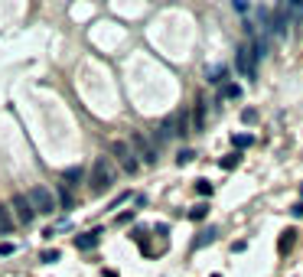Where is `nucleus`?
Segmentation results:
<instances>
[{
  "instance_id": "21",
  "label": "nucleus",
  "mask_w": 303,
  "mask_h": 277,
  "mask_svg": "<svg viewBox=\"0 0 303 277\" xmlns=\"http://www.w3.org/2000/svg\"><path fill=\"white\" fill-rule=\"evenodd\" d=\"M242 121H245V124H254V121H257V111H254V108H245V111H242Z\"/></svg>"
},
{
  "instance_id": "8",
  "label": "nucleus",
  "mask_w": 303,
  "mask_h": 277,
  "mask_svg": "<svg viewBox=\"0 0 303 277\" xmlns=\"http://www.w3.org/2000/svg\"><path fill=\"white\" fill-rule=\"evenodd\" d=\"M98 241H101V231H85V235H75V248L78 251H95L98 248Z\"/></svg>"
},
{
  "instance_id": "19",
  "label": "nucleus",
  "mask_w": 303,
  "mask_h": 277,
  "mask_svg": "<svg viewBox=\"0 0 303 277\" xmlns=\"http://www.w3.org/2000/svg\"><path fill=\"white\" fill-rule=\"evenodd\" d=\"M192 160H196V150H180V154H176V163H180V166L192 163Z\"/></svg>"
},
{
  "instance_id": "17",
  "label": "nucleus",
  "mask_w": 303,
  "mask_h": 277,
  "mask_svg": "<svg viewBox=\"0 0 303 277\" xmlns=\"http://www.w3.org/2000/svg\"><path fill=\"white\" fill-rule=\"evenodd\" d=\"M238 163H242V157H238V154H228V157H222V160H219V166H222V169H235Z\"/></svg>"
},
{
  "instance_id": "1",
  "label": "nucleus",
  "mask_w": 303,
  "mask_h": 277,
  "mask_svg": "<svg viewBox=\"0 0 303 277\" xmlns=\"http://www.w3.org/2000/svg\"><path fill=\"white\" fill-rule=\"evenodd\" d=\"M114 176H118V169H114L111 157H98L95 163H92V176H88V183H92V193H104V189L114 183Z\"/></svg>"
},
{
  "instance_id": "22",
  "label": "nucleus",
  "mask_w": 303,
  "mask_h": 277,
  "mask_svg": "<svg viewBox=\"0 0 303 277\" xmlns=\"http://www.w3.org/2000/svg\"><path fill=\"white\" fill-rule=\"evenodd\" d=\"M52 261H59V251L52 248V251H42V264H52Z\"/></svg>"
},
{
  "instance_id": "7",
  "label": "nucleus",
  "mask_w": 303,
  "mask_h": 277,
  "mask_svg": "<svg viewBox=\"0 0 303 277\" xmlns=\"http://www.w3.org/2000/svg\"><path fill=\"white\" fill-rule=\"evenodd\" d=\"M176 127H180V111H176V114H170V118L160 124V127H157V134H154V140H157V144H163V140L176 137V134H180Z\"/></svg>"
},
{
  "instance_id": "5",
  "label": "nucleus",
  "mask_w": 303,
  "mask_h": 277,
  "mask_svg": "<svg viewBox=\"0 0 303 277\" xmlns=\"http://www.w3.org/2000/svg\"><path fill=\"white\" fill-rule=\"evenodd\" d=\"M235 66H238V72H242L245 78H254V49H251V42H242L235 52Z\"/></svg>"
},
{
  "instance_id": "14",
  "label": "nucleus",
  "mask_w": 303,
  "mask_h": 277,
  "mask_svg": "<svg viewBox=\"0 0 303 277\" xmlns=\"http://www.w3.org/2000/svg\"><path fill=\"white\" fill-rule=\"evenodd\" d=\"M251 144H254L251 134H235V137H231V147H235V150H245V147H251Z\"/></svg>"
},
{
  "instance_id": "12",
  "label": "nucleus",
  "mask_w": 303,
  "mask_h": 277,
  "mask_svg": "<svg viewBox=\"0 0 303 277\" xmlns=\"http://www.w3.org/2000/svg\"><path fill=\"white\" fill-rule=\"evenodd\" d=\"M10 228H13V216L7 205H0V235H10Z\"/></svg>"
},
{
  "instance_id": "24",
  "label": "nucleus",
  "mask_w": 303,
  "mask_h": 277,
  "mask_svg": "<svg viewBox=\"0 0 303 277\" xmlns=\"http://www.w3.org/2000/svg\"><path fill=\"white\" fill-rule=\"evenodd\" d=\"M16 251V245H10V241H4V245H0V254H13Z\"/></svg>"
},
{
  "instance_id": "25",
  "label": "nucleus",
  "mask_w": 303,
  "mask_h": 277,
  "mask_svg": "<svg viewBox=\"0 0 303 277\" xmlns=\"http://www.w3.org/2000/svg\"><path fill=\"white\" fill-rule=\"evenodd\" d=\"M290 216H293V219H303V202H297V205H293V209H290Z\"/></svg>"
},
{
  "instance_id": "2",
  "label": "nucleus",
  "mask_w": 303,
  "mask_h": 277,
  "mask_svg": "<svg viewBox=\"0 0 303 277\" xmlns=\"http://www.w3.org/2000/svg\"><path fill=\"white\" fill-rule=\"evenodd\" d=\"M26 199H30L33 212H42V216H52V212H56V196H52V189H46V186H30Z\"/></svg>"
},
{
  "instance_id": "18",
  "label": "nucleus",
  "mask_w": 303,
  "mask_h": 277,
  "mask_svg": "<svg viewBox=\"0 0 303 277\" xmlns=\"http://www.w3.org/2000/svg\"><path fill=\"white\" fill-rule=\"evenodd\" d=\"M62 176H66V180H69L66 186H72L75 180H82V166H69V169H66V173H62Z\"/></svg>"
},
{
  "instance_id": "10",
  "label": "nucleus",
  "mask_w": 303,
  "mask_h": 277,
  "mask_svg": "<svg viewBox=\"0 0 303 277\" xmlns=\"http://www.w3.org/2000/svg\"><path fill=\"white\" fill-rule=\"evenodd\" d=\"M215 235H219L215 228H206V231H199V235H196V241H192V248H206V245H212V241H215Z\"/></svg>"
},
{
  "instance_id": "9",
  "label": "nucleus",
  "mask_w": 303,
  "mask_h": 277,
  "mask_svg": "<svg viewBox=\"0 0 303 277\" xmlns=\"http://www.w3.org/2000/svg\"><path fill=\"white\" fill-rule=\"evenodd\" d=\"M293 245H297V231H293V228H287V231H284V235L277 238V251H280V254H287Z\"/></svg>"
},
{
  "instance_id": "20",
  "label": "nucleus",
  "mask_w": 303,
  "mask_h": 277,
  "mask_svg": "<svg viewBox=\"0 0 303 277\" xmlns=\"http://www.w3.org/2000/svg\"><path fill=\"white\" fill-rule=\"evenodd\" d=\"M196 193H199V196H212V183L209 180H196Z\"/></svg>"
},
{
  "instance_id": "23",
  "label": "nucleus",
  "mask_w": 303,
  "mask_h": 277,
  "mask_svg": "<svg viewBox=\"0 0 303 277\" xmlns=\"http://www.w3.org/2000/svg\"><path fill=\"white\" fill-rule=\"evenodd\" d=\"M127 222H134V209H131V212H121V216H118V225H127Z\"/></svg>"
},
{
  "instance_id": "13",
  "label": "nucleus",
  "mask_w": 303,
  "mask_h": 277,
  "mask_svg": "<svg viewBox=\"0 0 303 277\" xmlns=\"http://www.w3.org/2000/svg\"><path fill=\"white\" fill-rule=\"evenodd\" d=\"M225 72H228V69H225V66H212V69H209V72H206V78H209V82H212V85H222V82H225Z\"/></svg>"
},
{
  "instance_id": "27",
  "label": "nucleus",
  "mask_w": 303,
  "mask_h": 277,
  "mask_svg": "<svg viewBox=\"0 0 303 277\" xmlns=\"http://www.w3.org/2000/svg\"><path fill=\"white\" fill-rule=\"evenodd\" d=\"M300 196H303V186H300Z\"/></svg>"
},
{
  "instance_id": "16",
  "label": "nucleus",
  "mask_w": 303,
  "mask_h": 277,
  "mask_svg": "<svg viewBox=\"0 0 303 277\" xmlns=\"http://www.w3.org/2000/svg\"><path fill=\"white\" fill-rule=\"evenodd\" d=\"M222 98H242V85H235V82H228V85H222Z\"/></svg>"
},
{
  "instance_id": "4",
  "label": "nucleus",
  "mask_w": 303,
  "mask_h": 277,
  "mask_svg": "<svg viewBox=\"0 0 303 277\" xmlns=\"http://www.w3.org/2000/svg\"><path fill=\"white\" fill-rule=\"evenodd\" d=\"M131 150H134V157H140V163H157V147L147 134L131 131Z\"/></svg>"
},
{
  "instance_id": "6",
  "label": "nucleus",
  "mask_w": 303,
  "mask_h": 277,
  "mask_svg": "<svg viewBox=\"0 0 303 277\" xmlns=\"http://www.w3.org/2000/svg\"><path fill=\"white\" fill-rule=\"evenodd\" d=\"M10 209L16 212V222H20V225H33V219H36V212H33V205H30V199H26L23 193H13Z\"/></svg>"
},
{
  "instance_id": "3",
  "label": "nucleus",
  "mask_w": 303,
  "mask_h": 277,
  "mask_svg": "<svg viewBox=\"0 0 303 277\" xmlns=\"http://www.w3.org/2000/svg\"><path fill=\"white\" fill-rule=\"evenodd\" d=\"M111 157L118 160V166L124 169V173H131V176L140 169V160L134 157V150H131L127 140H114V144H111Z\"/></svg>"
},
{
  "instance_id": "11",
  "label": "nucleus",
  "mask_w": 303,
  "mask_h": 277,
  "mask_svg": "<svg viewBox=\"0 0 303 277\" xmlns=\"http://www.w3.org/2000/svg\"><path fill=\"white\" fill-rule=\"evenodd\" d=\"M56 202L62 205V209H72V193H69V186H56Z\"/></svg>"
},
{
  "instance_id": "26",
  "label": "nucleus",
  "mask_w": 303,
  "mask_h": 277,
  "mask_svg": "<svg viewBox=\"0 0 303 277\" xmlns=\"http://www.w3.org/2000/svg\"><path fill=\"white\" fill-rule=\"evenodd\" d=\"M212 277H222V274H212Z\"/></svg>"
},
{
  "instance_id": "15",
  "label": "nucleus",
  "mask_w": 303,
  "mask_h": 277,
  "mask_svg": "<svg viewBox=\"0 0 303 277\" xmlns=\"http://www.w3.org/2000/svg\"><path fill=\"white\" fill-rule=\"evenodd\" d=\"M206 216H209V205L206 202H199V205H192V209H189V219L192 222H202Z\"/></svg>"
}]
</instances>
